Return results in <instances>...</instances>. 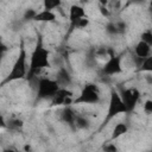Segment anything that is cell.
<instances>
[{
	"mask_svg": "<svg viewBox=\"0 0 152 152\" xmlns=\"http://www.w3.org/2000/svg\"><path fill=\"white\" fill-rule=\"evenodd\" d=\"M28 63V72L26 77L27 81L33 80L37 76V74H39L43 69L50 66V51L45 48L40 33L37 34V42L31 52Z\"/></svg>",
	"mask_w": 152,
	"mask_h": 152,
	"instance_id": "1",
	"label": "cell"
},
{
	"mask_svg": "<svg viewBox=\"0 0 152 152\" xmlns=\"http://www.w3.org/2000/svg\"><path fill=\"white\" fill-rule=\"evenodd\" d=\"M28 64L30 63H27L26 48L24 45V42L21 40L20 42V45H19V51H18V55L15 57V61L13 62L12 69L8 72V75L6 76V78L2 81L1 84L5 86L6 83L26 78L27 77V72H28Z\"/></svg>",
	"mask_w": 152,
	"mask_h": 152,
	"instance_id": "2",
	"label": "cell"
},
{
	"mask_svg": "<svg viewBox=\"0 0 152 152\" xmlns=\"http://www.w3.org/2000/svg\"><path fill=\"white\" fill-rule=\"evenodd\" d=\"M128 110L121 99V95L120 93L115 89V88H112L110 91H109V100H108V108H107V114H106V118L103 120V124L102 126L107 125L110 120H113L115 116L118 115H121V114H127Z\"/></svg>",
	"mask_w": 152,
	"mask_h": 152,
	"instance_id": "3",
	"label": "cell"
},
{
	"mask_svg": "<svg viewBox=\"0 0 152 152\" xmlns=\"http://www.w3.org/2000/svg\"><path fill=\"white\" fill-rule=\"evenodd\" d=\"M59 88L61 86L55 78H48V77L39 78L37 81V94H36L37 101L51 100Z\"/></svg>",
	"mask_w": 152,
	"mask_h": 152,
	"instance_id": "4",
	"label": "cell"
},
{
	"mask_svg": "<svg viewBox=\"0 0 152 152\" xmlns=\"http://www.w3.org/2000/svg\"><path fill=\"white\" fill-rule=\"evenodd\" d=\"M101 101L99 87L93 83L86 84L80 91L78 96L74 99L75 104H97Z\"/></svg>",
	"mask_w": 152,
	"mask_h": 152,
	"instance_id": "5",
	"label": "cell"
},
{
	"mask_svg": "<svg viewBox=\"0 0 152 152\" xmlns=\"http://www.w3.org/2000/svg\"><path fill=\"white\" fill-rule=\"evenodd\" d=\"M69 21H70V30L71 33L75 28H84L89 24V19L87 18L86 10L80 5H71L69 8Z\"/></svg>",
	"mask_w": 152,
	"mask_h": 152,
	"instance_id": "6",
	"label": "cell"
},
{
	"mask_svg": "<svg viewBox=\"0 0 152 152\" xmlns=\"http://www.w3.org/2000/svg\"><path fill=\"white\" fill-rule=\"evenodd\" d=\"M122 72V56L110 51L106 63L101 66V74L103 76H115Z\"/></svg>",
	"mask_w": 152,
	"mask_h": 152,
	"instance_id": "7",
	"label": "cell"
},
{
	"mask_svg": "<svg viewBox=\"0 0 152 152\" xmlns=\"http://www.w3.org/2000/svg\"><path fill=\"white\" fill-rule=\"evenodd\" d=\"M119 93L121 95V99H122L128 113L134 110V108L137 107V104L140 100V91L135 87H131V88L122 89Z\"/></svg>",
	"mask_w": 152,
	"mask_h": 152,
	"instance_id": "8",
	"label": "cell"
},
{
	"mask_svg": "<svg viewBox=\"0 0 152 152\" xmlns=\"http://www.w3.org/2000/svg\"><path fill=\"white\" fill-rule=\"evenodd\" d=\"M71 99L72 91H70L66 87H61L50 101L52 106H68L71 103Z\"/></svg>",
	"mask_w": 152,
	"mask_h": 152,
	"instance_id": "9",
	"label": "cell"
},
{
	"mask_svg": "<svg viewBox=\"0 0 152 152\" xmlns=\"http://www.w3.org/2000/svg\"><path fill=\"white\" fill-rule=\"evenodd\" d=\"M134 55L139 58H146L152 55V46L140 39L134 46Z\"/></svg>",
	"mask_w": 152,
	"mask_h": 152,
	"instance_id": "10",
	"label": "cell"
},
{
	"mask_svg": "<svg viewBox=\"0 0 152 152\" xmlns=\"http://www.w3.org/2000/svg\"><path fill=\"white\" fill-rule=\"evenodd\" d=\"M104 28L108 34L118 36V34H122L126 31V24L124 21H109Z\"/></svg>",
	"mask_w": 152,
	"mask_h": 152,
	"instance_id": "11",
	"label": "cell"
},
{
	"mask_svg": "<svg viewBox=\"0 0 152 152\" xmlns=\"http://www.w3.org/2000/svg\"><path fill=\"white\" fill-rule=\"evenodd\" d=\"M55 80L58 82V84L61 87H68L71 84L72 82V77L70 75V72L65 69V68H59L58 71L56 72V77Z\"/></svg>",
	"mask_w": 152,
	"mask_h": 152,
	"instance_id": "12",
	"label": "cell"
},
{
	"mask_svg": "<svg viewBox=\"0 0 152 152\" xmlns=\"http://www.w3.org/2000/svg\"><path fill=\"white\" fill-rule=\"evenodd\" d=\"M76 115H77V113L70 106H65L62 109V112H61V119H62V121L65 122V124H68L71 127H74V122H75Z\"/></svg>",
	"mask_w": 152,
	"mask_h": 152,
	"instance_id": "13",
	"label": "cell"
},
{
	"mask_svg": "<svg viewBox=\"0 0 152 152\" xmlns=\"http://www.w3.org/2000/svg\"><path fill=\"white\" fill-rule=\"evenodd\" d=\"M56 20V13L53 11H48V10H42L37 12L34 17V21L39 23H52Z\"/></svg>",
	"mask_w": 152,
	"mask_h": 152,
	"instance_id": "14",
	"label": "cell"
},
{
	"mask_svg": "<svg viewBox=\"0 0 152 152\" xmlns=\"http://www.w3.org/2000/svg\"><path fill=\"white\" fill-rule=\"evenodd\" d=\"M127 131H128V127H127V125H126V124H124V122H118V124L114 126L113 131H112L110 140H115V139H118V138L122 137L124 134H126V133H127Z\"/></svg>",
	"mask_w": 152,
	"mask_h": 152,
	"instance_id": "15",
	"label": "cell"
},
{
	"mask_svg": "<svg viewBox=\"0 0 152 152\" xmlns=\"http://www.w3.org/2000/svg\"><path fill=\"white\" fill-rule=\"evenodd\" d=\"M89 126H90V121H89V119L87 116L81 115V114H77L76 115V119H75V122H74V128H77V129H87Z\"/></svg>",
	"mask_w": 152,
	"mask_h": 152,
	"instance_id": "16",
	"label": "cell"
},
{
	"mask_svg": "<svg viewBox=\"0 0 152 152\" xmlns=\"http://www.w3.org/2000/svg\"><path fill=\"white\" fill-rule=\"evenodd\" d=\"M23 126H24V121L19 118H12L8 120L7 122V128L13 131V132H19L23 129Z\"/></svg>",
	"mask_w": 152,
	"mask_h": 152,
	"instance_id": "17",
	"label": "cell"
},
{
	"mask_svg": "<svg viewBox=\"0 0 152 152\" xmlns=\"http://www.w3.org/2000/svg\"><path fill=\"white\" fill-rule=\"evenodd\" d=\"M61 5L62 0H43V10L55 11L56 8H59Z\"/></svg>",
	"mask_w": 152,
	"mask_h": 152,
	"instance_id": "18",
	"label": "cell"
},
{
	"mask_svg": "<svg viewBox=\"0 0 152 152\" xmlns=\"http://www.w3.org/2000/svg\"><path fill=\"white\" fill-rule=\"evenodd\" d=\"M139 71H142V72H152V55L144 58L140 66L138 68Z\"/></svg>",
	"mask_w": 152,
	"mask_h": 152,
	"instance_id": "19",
	"label": "cell"
},
{
	"mask_svg": "<svg viewBox=\"0 0 152 152\" xmlns=\"http://www.w3.org/2000/svg\"><path fill=\"white\" fill-rule=\"evenodd\" d=\"M37 12H38V11H36V10H33V8H28V10H26V11L24 12V14H23V20H24V21H31V20H34V17H36Z\"/></svg>",
	"mask_w": 152,
	"mask_h": 152,
	"instance_id": "20",
	"label": "cell"
},
{
	"mask_svg": "<svg viewBox=\"0 0 152 152\" xmlns=\"http://www.w3.org/2000/svg\"><path fill=\"white\" fill-rule=\"evenodd\" d=\"M140 39L152 46V30H145V31L141 33Z\"/></svg>",
	"mask_w": 152,
	"mask_h": 152,
	"instance_id": "21",
	"label": "cell"
},
{
	"mask_svg": "<svg viewBox=\"0 0 152 152\" xmlns=\"http://www.w3.org/2000/svg\"><path fill=\"white\" fill-rule=\"evenodd\" d=\"M144 112L146 114H152V99H148L144 102Z\"/></svg>",
	"mask_w": 152,
	"mask_h": 152,
	"instance_id": "22",
	"label": "cell"
},
{
	"mask_svg": "<svg viewBox=\"0 0 152 152\" xmlns=\"http://www.w3.org/2000/svg\"><path fill=\"white\" fill-rule=\"evenodd\" d=\"M100 11H101V13H102V15H104V17H109L110 15V12L103 6V5H101L100 6Z\"/></svg>",
	"mask_w": 152,
	"mask_h": 152,
	"instance_id": "23",
	"label": "cell"
},
{
	"mask_svg": "<svg viewBox=\"0 0 152 152\" xmlns=\"http://www.w3.org/2000/svg\"><path fill=\"white\" fill-rule=\"evenodd\" d=\"M103 150H104V151H116L118 148H116V146H115L114 144H108V145H106V146L103 147Z\"/></svg>",
	"mask_w": 152,
	"mask_h": 152,
	"instance_id": "24",
	"label": "cell"
},
{
	"mask_svg": "<svg viewBox=\"0 0 152 152\" xmlns=\"http://www.w3.org/2000/svg\"><path fill=\"white\" fill-rule=\"evenodd\" d=\"M144 2H145V0H129L128 1L129 5H132V4L133 5H140V4H144Z\"/></svg>",
	"mask_w": 152,
	"mask_h": 152,
	"instance_id": "25",
	"label": "cell"
},
{
	"mask_svg": "<svg viewBox=\"0 0 152 152\" xmlns=\"http://www.w3.org/2000/svg\"><path fill=\"white\" fill-rule=\"evenodd\" d=\"M148 10L152 13V0H150V2H148Z\"/></svg>",
	"mask_w": 152,
	"mask_h": 152,
	"instance_id": "26",
	"label": "cell"
}]
</instances>
